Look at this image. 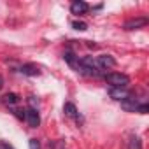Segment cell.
Instances as JSON below:
<instances>
[{"label":"cell","mask_w":149,"mask_h":149,"mask_svg":"<svg viewBox=\"0 0 149 149\" xmlns=\"http://www.w3.org/2000/svg\"><path fill=\"white\" fill-rule=\"evenodd\" d=\"M105 81H107V84H111L112 88H119V90H123V88H126V86L130 84V77L126 76V74H121V72L107 74V76H105Z\"/></svg>","instance_id":"cell-1"},{"label":"cell","mask_w":149,"mask_h":149,"mask_svg":"<svg viewBox=\"0 0 149 149\" xmlns=\"http://www.w3.org/2000/svg\"><path fill=\"white\" fill-rule=\"evenodd\" d=\"M121 107L125 109V111H128V112H140V114H147V111H149V105L147 104H140L139 100H135V98H126V100H123L121 102Z\"/></svg>","instance_id":"cell-2"},{"label":"cell","mask_w":149,"mask_h":149,"mask_svg":"<svg viewBox=\"0 0 149 149\" xmlns=\"http://www.w3.org/2000/svg\"><path fill=\"white\" fill-rule=\"evenodd\" d=\"M95 65L97 68H102V70H107V68H112L116 65V60L111 56V54H100L95 58Z\"/></svg>","instance_id":"cell-3"},{"label":"cell","mask_w":149,"mask_h":149,"mask_svg":"<svg viewBox=\"0 0 149 149\" xmlns=\"http://www.w3.org/2000/svg\"><path fill=\"white\" fill-rule=\"evenodd\" d=\"M25 119L28 121V125H30L32 128H37V126L40 125V116H39L37 109H33V107H30V109L25 111Z\"/></svg>","instance_id":"cell-4"},{"label":"cell","mask_w":149,"mask_h":149,"mask_svg":"<svg viewBox=\"0 0 149 149\" xmlns=\"http://www.w3.org/2000/svg\"><path fill=\"white\" fill-rule=\"evenodd\" d=\"M70 11H72V14H84V13H88L90 11V6L86 4V2H83V0H76V2H72V6H70Z\"/></svg>","instance_id":"cell-5"},{"label":"cell","mask_w":149,"mask_h":149,"mask_svg":"<svg viewBox=\"0 0 149 149\" xmlns=\"http://www.w3.org/2000/svg\"><path fill=\"white\" fill-rule=\"evenodd\" d=\"M147 25V18H135V19H128L125 23V28L126 30H137V28H142Z\"/></svg>","instance_id":"cell-6"},{"label":"cell","mask_w":149,"mask_h":149,"mask_svg":"<svg viewBox=\"0 0 149 149\" xmlns=\"http://www.w3.org/2000/svg\"><path fill=\"white\" fill-rule=\"evenodd\" d=\"M109 95H111L114 100H119V102H123V100L130 98V93L126 91V88H123V90H119V88H112Z\"/></svg>","instance_id":"cell-7"},{"label":"cell","mask_w":149,"mask_h":149,"mask_svg":"<svg viewBox=\"0 0 149 149\" xmlns=\"http://www.w3.org/2000/svg\"><path fill=\"white\" fill-rule=\"evenodd\" d=\"M63 58H65V61L72 67V68H76V70H79V65H81V61H79V58L74 54L72 51H67L65 54H63Z\"/></svg>","instance_id":"cell-8"},{"label":"cell","mask_w":149,"mask_h":149,"mask_svg":"<svg viewBox=\"0 0 149 149\" xmlns=\"http://www.w3.org/2000/svg\"><path fill=\"white\" fill-rule=\"evenodd\" d=\"M19 70H21V74H25V76H39L40 74V68L37 65H33V63H26Z\"/></svg>","instance_id":"cell-9"},{"label":"cell","mask_w":149,"mask_h":149,"mask_svg":"<svg viewBox=\"0 0 149 149\" xmlns=\"http://www.w3.org/2000/svg\"><path fill=\"white\" fill-rule=\"evenodd\" d=\"M63 112H65L67 116H70V118H76V119H79V112H77L76 105H74V104H70V102L63 105Z\"/></svg>","instance_id":"cell-10"},{"label":"cell","mask_w":149,"mask_h":149,"mask_svg":"<svg viewBox=\"0 0 149 149\" xmlns=\"http://www.w3.org/2000/svg\"><path fill=\"white\" fill-rule=\"evenodd\" d=\"M19 98H18V95L16 93H7L6 95V104H9V105H13V104H16Z\"/></svg>","instance_id":"cell-11"},{"label":"cell","mask_w":149,"mask_h":149,"mask_svg":"<svg viewBox=\"0 0 149 149\" xmlns=\"http://www.w3.org/2000/svg\"><path fill=\"white\" fill-rule=\"evenodd\" d=\"M130 149H142V144H140V139H139V137H132V140H130Z\"/></svg>","instance_id":"cell-12"},{"label":"cell","mask_w":149,"mask_h":149,"mask_svg":"<svg viewBox=\"0 0 149 149\" xmlns=\"http://www.w3.org/2000/svg\"><path fill=\"white\" fill-rule=\"evenodd\" d=\"M72 26L76 28V30H81V32L88 28V25H86V23H83V21H74V23H72Z\"/></svg>","instance_id":"cell-13"},{"label":"cell","mask_w":149,"mask_h":149,"mask_svg":"<svg viewBox=\"0 0 149 149\" xmlns=\"http://www.w3.org/2000/svg\"><path fill=\"white\" fill-rule=\"evenodd\" d=\"M28 147H30V149H39V147H40V146H39V140H37V139H30V140H28Z\"/></svg>","instance_id":"cell-14"},{"label":"cell","mask_w":149,"mask_h":149,"mask_svg":"<svg viewBox=\"0 0 149 149\" xmlns=\"http://www.w3.org/2000/svg\"><path fill=\"white\" fill-rule=\"evenodd\" d=\"M14 116H16V118H19V119H25V111L16 109V111H14Z\"/></svg>","instance_id":"cell-15"},{"label":"cell","mask_w":149,"mask_h":149,"mask_svg":"<svg viewBox=\"0 0 149 149\" xmlns=\"http://www.w3.org/2000/svg\"><path fill=\"white\" fill-rule=\"evenodd\" d=\"M2 149H14V147H13L9 142H6V140H4V142H2Z\"/></svg>","instance_id":"cell-16"},{"label":"cell","mask_w":149,"mask_h":149,"mask_svg":"<svg viewBox=\"0 0 149 149\" xmlns=\"http://www.w3.org/2000/svg\"><path fill=\"white\" fill-rule=\"evenodd\" d=\"M0 86H2V79H0Z\"/></svg>","instance_id":"cell-17"}]
</instances>
